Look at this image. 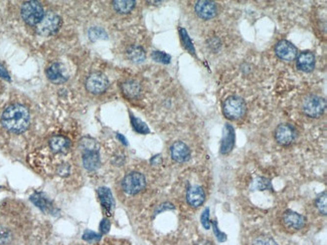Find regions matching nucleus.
<instances>
[{
    "label": "nucleus",
    "instance_id": "nucleus-35",
    "mask_svg": "<svg viewBox=\"0 0 327 245\" xmlns=\"http://www.w3.org/2000/svg\"><path fill=\"white\" fill-rule=\"evenodd\" d=\"M257 187L259 188V190H266L268 188H271V182L268 179L260 178L257 181Z\"/></svg>",
    "mask_w": 327,
    "mask_h": 245
},
{
    "label": "nucleus",
    "instance_id": "nucleus-11",
    "mask_svg": "<svg viewBox=\"0 0 327 245\" xmlns=\"http://www.w3.org/2000/svg\"><path fill=\"white\" fill-rule=\"evenodd\" d=\"M196 12L202 20L208 21L216 17L218 14V6L214 1L201 0V1H198L196 4Z\"/></svg>",
    "mask_w": 327,
    "mask_h": 245
},
{
    "label": "nucleus",
    "instance_id": "nucleus-18",
    "mask_svg": "<svg viewBox=\"0 0 327 245\" xmlns=\"http://www.w3.org/2000/svg\"><path fill=\"white\" fill-rule=\"evenodd\" d=\"M98 194L101 200V204L103 206L104 210L108 215H112L113 209H114V199L112 192L110 191L109 188L107 187H101L98 190Z\"/></svg>",
    "mask_w": 327,
    "mask_h": 245
},
{
    "label": "nucleus",
    "instance_id": "nucleus-6",
    "mask_svg": "<svg viewBox=\"0 0 327 245\" xmlns=\"http://www.w3.org/2000/svg\"><path fill=\"white\" fill-rule=\"evenodd\" d=\"M61 25V17L53 12H48L45 14L42 22L37 24L36 31L42 36H50L59 30Z\"/></svg>",
    "mask_w": 327,
    "mask_h": 245
},
{
    "label": "nucleus",
    "instance_id": "nucleus-34",
    "mask_svg": "<svg viewBox=\"0 0 327 245\" xmlns=\"http://www.w3.org/2000/svg\"><path fill=\"white\" fill-rule=\"evenodd\" d=\"M101 237V235L97 234L96 232L94 231H91V230H87L84 235H83V238L84 240H87V241H96V240H99Z\"/></svg>",
    "mask_w": 327,
    "mask_h": 245
},
{
    "label": "nucleus",
    "instance_id": "nucleus-32",
    "mask_svg": "<svg viewBox=\"0 0 327 245\" xmlns=\"http://www.w3.org/2000/svg\"><path fill=\"white\" fill-rule=\"evenodd\" d=\"M201 220L202 226L205 229H209L211 227V223H210V220H209V209L208 208H206L203 211V213L201 214Z\"/></svg>",
    "mask_w": 327,
    "mask_h": 245
},
{
    "label": "nucleus",
    "instance_id": "nucleus-8",
    "mask_svg": "<svg viewBox=\"0 0 327 245\" xmlns=\"http://www.w3.org/2000/svg\"><path fill=\"white\" fill-rule=\"evenodd\" d=\"M296 130L289 124H281L275 131V139L282 146H288L294 142Z\"/></svg>",
    "mask_w": 327,
    "mask_h": 245
},
{
    "label": "nucleus",
    "instance_id": "nucleus-14",
    "mask_svg": "<svg viewBox=\"0 0 327 245\" xmlns=\"http://www.w3.org/2000/svg\"><path fill=\"white\" fill-rule=\"evenodd\" d=\"M235 146V130L229 124H226L224 129V135L221 145V153L228 154Z\"/></svg>",
    "mask_w": 327,
    "mask_h": 245
},
{
    "label": "nucleus",
    "instance_id": "nucleus-37",
    "mask_svg": "<svg viewBox=\"0 0 327 245\" xmlns=\"http://www.w3.org/2000/svg\"><path fill=\"white\" fill-rule=\"evenodd\" d=\"M57 172H59V174L61 176H67L69 173H70V166L68 164H65V165H62L60 168H59V170H57Z\"/></svg>",
    "mask_w": 327,
    "mask_h": 245
},
{
    "label": "nucleus",
    "instance_id": "nucleus-2",
    "mask_svg": "<svg viewBox=\"0 0 327 245\" xmlns=\"http://www.w3.org/2000/svg\"><path fill=\"white\" fill-rule=\"evenodd\" d=\"M22 17L28 25H37L45 16L43 5L37 1H26L22 6Z\"/></svg>",
    "mask_w": 327,
    "mask_h": 245
},
{
    "label": "nucleus",
    "instance_id": "nucleus-25",
    "mask_svg": "<svg viewBox=\"0 0 327 245\" xmlns=\"http://www.w3.org/2000/svg\"><path fill=\"white\" fill-rule=\"evenodd\" d=\"M89 37L92 41H99V40H107L108 34L107 32L101 27H92L89 29Z\"/></svg>",
    "mask_w": 327,
    "mask_h": 245
},
{
    "label": "nucleus",
    "instance_id": "nucleus-27",
    "mask_svg": "<svg viewBox=\"0 0 327 245\" xmlns=\"http://www.w3.org/2000/svg\"><path fill=\"white\" fill-rule=\"evenodd\" d=\"M82 148L84 152H87V151H98V144L93 139L86 138L82 140Z\"/></svg>",
    "mask_w": 327,
    "mask_h": 245
},
{
    "label": "nucleus",
    "instance_id": "nucleus-30",
    "mask_svg": "<svg viewBox=\"0 0 327 245\" xmlns=\"http://www.w3.org/2000/svg\"><path fill=\"white\" fill-rule=\"evenodd\" d=\"M11 240V232L3 226H0V244H7Z\"/></svg>",
    "mask_w": 327,
    "mask_h": 245
},
{
    "label": "nucleus",
    "instance_id": "nucleus-17",
    "mask_svg": "<svg viewBox=\"0 0 327 245\" xmlns=\"http://www.w3.org/2000/svg\"><path fill=\"white\" fill-rule=\"evenodd\" d=\"M83 164L88 171H96L100 167L98 151H87L83 155Z\"/></svg>",
    "mask_w": 327,
    "mask_h": 245
},
{
    "label": "nucleus",
    "instance_id": "nucleus-3",
    "mask_svg": "<svg viewBox=\"0 0 327 245\" xmlns=\"http://www.w3.org/2000/svg\"><path fill=\"white\" fill-rule=\"evenodd\" d=\"M326 109V102L321 97L315 95L307 96L302 103V111L310 118H319Z\"/></svg>",
    "mask_w": 327,
    "mask_h": 245
},
{
    "label": "nucleus",
    "instance_id": "nucleus-29",
    "mask_svg": "<svg viewBox=\"0 0 327 245\" xmlns=\"http://www.w3.org/2000/svg\"><path fill=\"white\" fill-rule=\"evenodd\" d=\"M180 35H181V40L184 44V46L187 50H189L191 53H195V47H194V45H192L190 39H189V36L187 34V32L183 29V28H180Z\"/></svg>",
    "mask_w": 327,
    "mask_h": 245
},
{
    "label": "nucleus",
    "instance_id": "nucleus-23",
    "mask_svg": "<svg viewBox=\"0 0 327 245\" xmlns=\"http://www.w3.org/2000/svg\"><path fill=\"white\" fill-rule=\"evenodd\" d=\"M30 199L38 207V208H41L45 212H49L52 208L51 203L47 198L42 196L41 194H35V195L31 196Z\"/></svg>",
    "mask_w": 327,
    "mask_h": 245
},
{
    "label": "nucleus",
    "instance_id": "nucleus-38",
    "mask_svg": "<svg viewBox=\"0 0 327 245\" xmlns=\"http://www.w3.org/2000/svg\"><path fill=\"white\" fill-rule=\"evenodd\" d=\"M0 77L9 81V75H8L7 71L5 70V68L2 66H0Z\"/></svg>",
    "mask_w": 327,
    "mask_h": 245
},
{
    "label": "nucleus",
    "instance_id": "nucleus-5",
    "mask_svg": "<svg viewBox=\"0 0 327 245\" xmlns=\"http://www.w3.org/2000/svg\"><path fill=\"white\" fill-rule=\"evenodd\" d=\"M146 186V179L139 172H131L127 174L122 181L123 190L129 195L140 193Z\"/></svg>",
    "mask_w": 327,
    "mask_h": 245
},
{
    "label": "nucleus",
    "instance_id": "nucleus-12",
    "mask_svg": "<svg viewBox=\"0 0 327 245\" xmlns=\"http://www.w3.org/2000/svg\"><path fill=\"white\" fill-rule=\"evenodd\" d=\"M172 159L178 163H185L190 159V150L183 142H176L170 148Z\"/></svg>",
    "mask_w": 327,
    "mask_h": 245
},
{
    "label": "nucleus",
    "instance_id": "nucleus-31",
    "mask_svg": "<svg viewBox=\"0 0 327 245\" xmlns=\"http://www.w3.org/2000/svg\"><path fill=\"white\" fill-rule=\"evenodd\" d=\"M253 245H277V243L270 237L261 236L253 242Z\"/></svg>",
    "mask_w": 327,
    "mask_h": 245
},
{
    "label": "nucleus",
    "instance_id": "nucleus-16",
    "mask_svg": "<svg viewBox=\"0 0 327 245\" xmlns=\"http://www.w3.org/2000/svg\"><path fill=\"white\" fill-rule=\"evenodd\" d=\"M297 67L304 71L310 72L315 67V55L311 51H303L297 59Z\"/></svg>",
    "mask_w": 327,
    "mask_h": 245
},
{
    "label": "nucleus",
    "instance_id": "nucleus-13",
    "mask_svg": "<svg viewBox=\"0 0 327 245\" xmlns=\"http://www.w3.org/2000/svg\"><path fill=\"white\" fill-rule=\"evenodd\" d=\"M47 75L51 83L56 85L64 84L68 81L69 78L64 67L61 64H52L50 67H49L47 69Z\"/></svg>",
    "mask_w": 327,
    "mask_h": 245
},
{
    "label": "nucleus",
    "instance_id": "nucleus-26",
    "mask_svg": "<svg viewBox=\"0 0 327 245\" xmlns=\"http://www.w3.org/2000/svg\"><path fill=\"white\" fill-rule=\"evenodd\" d=\"M151 56L155 62L161 63V64H164V65H168L171 61V56L169 54L165 53V52H162V51H153Z\"/></svg>",
    "mask_w": 327,
    "mask_h": 245
},
{
    "label": "nucleus",
    "instance_id": "nucleus-21",
    "mask_svg": "<svg viewBox=\"0 0 327 245\" xmlns=\"http://www.w3.org/2000/svg\"><path fill=\"white\" fill-rule=\"evenodd\" d=\"M128 59L135 64H141L146 60V52L139 45H131L127 49Z\"/></svg>",
    "mask_w": 327,
    "mask_h": 245
},
{
    "label": "nucleus",
    "instance_id": "nucleus-1",
    "mask_svg": "<svg viewBox=\"0 0 327 245\" xmlns=\"http://www.w3.org/2000/svg\"><path fill=\"white\" fill-rule=\"evenodd\" d=\"M30 116L28 110L23 105H10L7 107L1 117L2 126L11 133L21 134L28 128Z\"/></svg>",
    "mask_w": 327,
    "mask_h": 245
},
{
    "label": "nucleus",
    "instance_id": "nucleus-20",
    "mask_svg": "<svg viewBox=\"0 0 327 245\" xmlns=\"http://www.w3.org/2000/svg\"><path fill=\"white\" fill-rule=\"evenodd\" d=\"M70 140L63 136H55L50 141V147L55 153L67 152L70 148Z\"/></svg>",
    "mask_w": 327,
    "mask_h": 245
},
{
    "label": "nucleus",
    "instance_id": "nucleus-9",
    "mask_svg": "<svg viewBox=\"0 0 327 245\" xmlns=\"http://www.w3.org/2000/svg\"><path fill=\"white\" fill-rule=\"evenodd\" d=\"M282 221L285 227L291 231L300 230L306 224V218L304 216L291 210H288L283 214Z\"/></svg>",
    "mask_w": 327,
    "mask_h": 245
},
{
    "label": "nucleus",
    "instance_id": "nucleus-22",
    "mask_svg": "<svg viewBox=\"0 0 327 245\" xmlns=\"http://www.w3.org/2000/svg\"><path fill=\"white\" fill-rule=\"evenodd\" d=\"M136 2L133 0H115L113 1V7L118 13L126 14L132 11V9L135 7Z\"/></svg>",
    "mask_w": 327,
    "mask_h": 245
},
{
    "label": "nucleus",
    "instance_id": "nucleus-4",
    "mask_svg": "<svg viewBox=\"0 0 327 245\" xmlns=\"http://www.w3.org/2000/svg\"><path fill=\"white\" fill-rule=\"evenodd\" d=\"M224 114L226 118L230 120H238L244 117L246 114V104L243 99L239 97H229L227 98L223 106Z\"/></svg>",
    "mask_w": 327,
    "mask_h": 245
},
{
    "label": "nucleus",
    "instance_id": "nucleus-28",
    "mask_svg": "<svg viewBox=\"0 0 327 245\" xmlns=\"http://www.w3.org/2000/svg\"><path fill=\"white\" fill-rule=\"evenodd\" d=\"M326 192L324 191L316 200V207L319 210V212L323 215H326L327 212V206H326Z\"/></svg>",
    "mask_w": 327,
    "mask_h": 245
},
{
    "label": "nucleus",
    "instance_id": "nucleus-10",
    "mask_svg": "<svg viewBox=\"0 0 327 245\" xmlns=\"http://www.w3.org/2000/svg\"><path fill=\"white\" fill-rule=\"evenodd\" d=\"M275 52L279 59L285 62L294 61L298 54L296 46L288 41L279 42L275 46Z\"/></svg>",
    "mask_w": 327,
    "mask_h": 245
},
{
    "label": "nucleus",
    "instance_id": "nucleus-24",
    "mask_svg": "<svg viewBox=\"0 0 327 245\" xmlns=\"http://www.w3.org/2000/svg\"><path fill=\"white\" fill-rule=\"evenodd\" d=\"M131 124L133 126V129L139 134H149L150 133V130L147 127V125L144 122H142L141 120H139L138 118L134 117L133 115H131Z\"/></svg>",
    "mask_w": 327,
    "mask_h": 245
},
{
    "label": "nucleus",
    "instance_id": "nucleus-7",
    "mask_svg": "<svg viewBox=\"0 0 327 245\" xmlns=\"http://www.w3.org/2000/svg\"><path fill=\"white\" fill-rule=\"evenodd\" d=\"M108 78L102 72H94L90 74L86 82V89L91 93H94V95L104 92L108 89Z\"/></svg>",
    "mask_w": 327,
    "mask_h": 245
},
{
    "label": "nucleus",
    "instance_id": "nucleus-15",
    "mask_svg": "<svg viewBox=\"0 0 327 245\" xmlns=\"http://www.w3.org/2000/svg\"><path fill=\"white\" fill-rule=\"evenodd\" d=\"M186 200L187 203L195 208L202 205L205 200V194L202 188L200 186L190 187L186 193Z\"/></svg>",
    "mask_w": 327,
    "mask_h": 245
},
{
    "label": "nucleus",
    "instance_id": "nucleus-36",
    "mask_svg": "<svg viewBox=\"0 0 327 245\" xmlns=\"http://www.w3.org/2000/svg\"><path fill=\"white\" fill-rule=\"evenodd\" d=\"M111 228V223L108 219H103L100 224V230L102 233H108Z\"/></svg>",
    "mask_w": 327,
    "mask_h": 245
},
{
    "label": "nucleus",
    "instance_id": "nucleus-33",
    "mask_svg": "<svg viewBox=\"0 0 327 245\" xmlns=\"http://www.w3.org/2000/svg\"><path fill=\"white\" fill-rule=\"evenodd\" d=\"M211 225H213V229H214L215 235L217 236V239H218L219 241H221V242L226 241V235L224 232H222V231L219 230L218 226H217V222H216V221H213V223H211Z\"/></svg>",
    "mask_w": 327,
    "mask_h": 245
},
{
    "label": "nucleus",
    "instance_id": "nucleus-39",
    "mask_svg": "<svg viewBox=\"0 0 327 245\" xmlns=\"http://www.w3.org/2000/svg\"><path fill=\"white\" fill-rule=\"evenodd\" d=\"M117 138H118V139H119V140H120V141H121V142H122L124 145H127V144H128V143H127V140L124 138V136H122V135L118 134V135H117Z\"/></svg>",
    "mask_w": 327,
    "mask_h": 245
},
{
    "label": "nucleus",
    "instance_id": "nucleus-19",
    "mask_svg": "<svg viewBox=\"0 0 327 245\" xmlns=\"http://www.w3.org/2000/svg\"><path fill=\"white\" fill-rule=\"evenodd\" d=\"M123 95L128 99H136L141 95V86L135 81H127L121 85Z\"/></svg>",
    "mask_w": 327,
    "mask_h": 245
}]
</instances>
